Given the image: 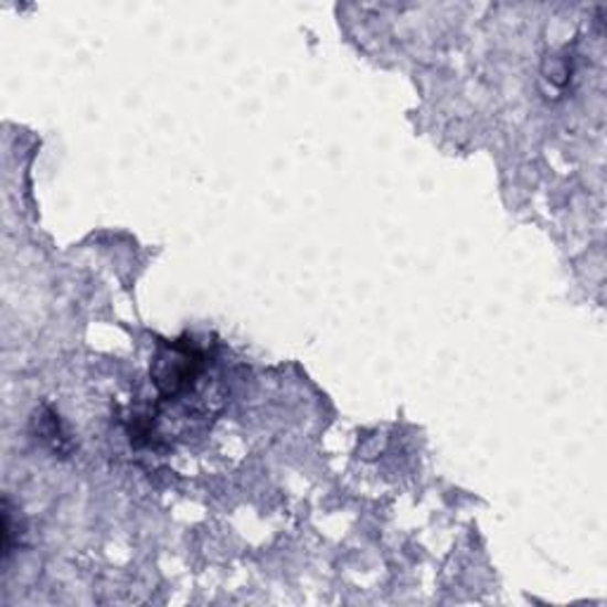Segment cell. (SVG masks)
I'll return each mask as SVG.
<instances>
[{"instance_id": "cell-2", "label": "cell", "mask_w": 607, "mask_h": 607, "mask_svg": "<svg viewBox=\"0 0 607 607\" xmlns=\"http://www.w3.org/2000/svg\"><path fill=\"white\" fill-rule=\"evenodd\" d=\"M34 423L41 425V427L36 429V435H39L47 446H51V449H53L55 454H70V441H67L65 433H62V425H60V418H57L55 413L43 411V413H41V418L36 415V420H34Z\"/></svg>"}, {"instance_id": "cell-1", "label": "cell", "mask_w": 607, "mask_h": 607, "mask_svg": "<svg viewBox=\"0 0 607 607\" xmlns=\"http://www.w3.org/2000/svg\"><path fill=\"white\" fill-rule=\"evenodd\" d=\"M193 342V340H190ZM190 342H162L152 361V382L162 396H179L181 392L195 385V380L204 371L202 349Z\"/></svg>"}]
</instances>
